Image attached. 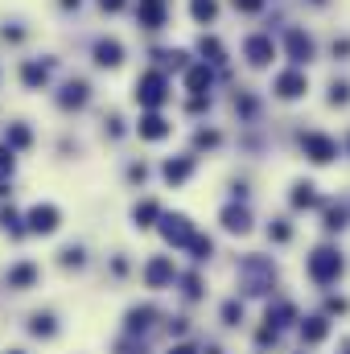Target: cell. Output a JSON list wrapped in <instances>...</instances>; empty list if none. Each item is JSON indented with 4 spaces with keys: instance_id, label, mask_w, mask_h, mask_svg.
<instances>
[{
    "instance_id": "1",
    "label": "cell",
    "mask_w": 350,
    "mask_h": 354,
    "mask_svg": "<svg viewBox=\"0 0 350 354\" xmlns=\"http://www.w3.org/2000/svg\"><path fill=\"white\" fill-rule=\"evenodd\" d=\"M42 284V264L37 260H12L4 268V288L8 292H33Z\"/></svg>"
},
{
    "instance_id": "2",
    "label": "cell",
    "mask_w": 350,
    "mask_h": 354,
    "mask_svg": "<svg viewBox=\"0 0 350 354\" xmlns=\"http://www.w3.org/2000/svg\"><path fill=\"white\" fill-rule=\"evenodd\" d=\"M25 330H29V338H37V342H54V338L62 334V322H58L54 309H33V313L25 317Z\"/></svg>"
},
{
    "instance_id": "3",
    "label": "cell",
    "mask_w": 350,
    "mask_h": 354,
    "mask_svg": "<svg viewBox=\"0 0 350 354\" xmlns=\"http://www.w3.org/2000/svg\"><path fill=\"white\" fill-rule=\"evenodd\" d=\"M25 231L29 235H54L58 231V223H62V214H58V206H50V202H37L29 214H25Z\"/></svg>"
},
{
    "instance_id": "4",
    "label": "cell",
    "mask_w": 350,
    "mask_h": 354,
    "mask_svg": "<svg viewBox=\"0 0 350 354\" xmlns=\"http://www.w3.org/2000/svg\"><path fill=\"white\" fill-rule=\"evenodd\" d=\"M0 354H29V351H25V346H4Z\"/></svg>"
}]
</instances>
